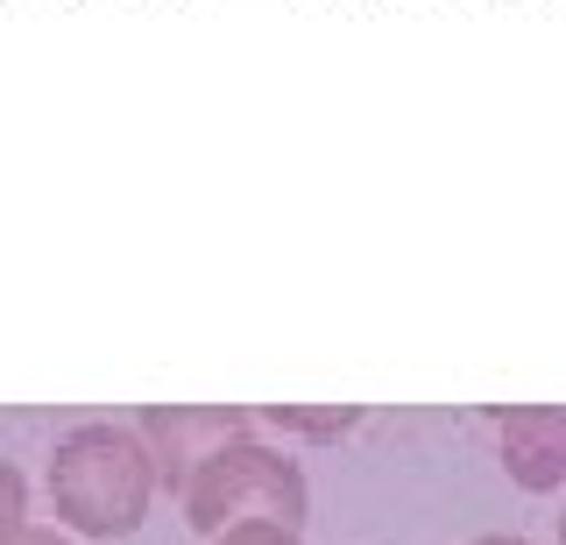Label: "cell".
<instances>
[{
  "label": "cell",
  "mask_w": 566,
  "mask_h": 545,
  "mask_svg": "<svg viewBox=\"0 0 566 545\" xmlns=\"http://www.w3.org/2000/svg\"><path fill=\"white\" fill-rule=\"evenodd\" d=\"M156 489H164V474H156V453L142 447L135 426L93 418V426H71L57 439V453H50V503L78 538L142 532Z\"/></svg>",
  "instance_id": "6da1fadb"
},
{
  "label": "cell",
  "mask_w": 566,
  "mask_h": 545,
  "mask_svg": "<svg viewBox=\"0 0 566 545\" xmlns=\"http://www.w3.org/2000/svg\"><path fill=\"white\" fill-rule=\"evenodd\" d=\"M170 496L185 503V524L206 538L234 532V524H283V532H297L312 510V482L283 447H270L255 432H227L220 447H206L185 468V482Z\"/></svg>",
  "instance_id": "7a4b0ae2"
},
{
  "label": "cell",
  "mask_w": 566,
  "mask_h": 545,
  "mask_svg": "<svg viewBox=\"0 0 566 545\" xmlns=\"http://www.w3.org/2000/svg\"><path fill=\"white\" fill-rule=\"evenodd\" d=\"M262 418L255 411H241V403H149L142 411V447L156 453V474L177 489L185 482V468L199 461L206 447H220L227 432H255Z\"/></svg>",
  "instance_id": "3957f363"
},
{
  "label": "cell",
  "mask_w": 566,
  "mask_h": 545,
  "mask_svg": "<svg viewBox=\"0 0 566 545\" xmlns=\"http://www.w3.org/2000/svg\"><path fill=\"white\" fill-rule=\"evenodd\" d=\"M495 447L517 489H566V403H503Z\"/></svg>",
  "instance_id": "277c9868"
},
{
  "label": "cell",
  "mask_w": 566,
  "mask_h": 545,
  "mask_svg": "<svg viewBox=\"0 0 566 545\" xmlns=\"http://www.w3.org/2000/svg\"><path fill=\"white\" fill-rule=\"evenodd\" d=\"M262 426H283V432H312V439H333L347 426H361V411L354 403H333V411H305V403H262Z\"/></svg>",
  "instance_id": "5b68a950"
},
{
  "label": "cell",
  "mask_w": 566,
  "mask_h": 545,
  "mask_svg": "<svg viewBox=\"0 0 566 545\" xmlns=\"http://www.w3.org/2000/svg\"><path fill=\"white\" fill-rule=\"evenodd\" d=\"M29 532V482L14 461H0V545H14Z\"/></svg>",
  "instance_id": "8992f818"
},
{
  "label": "cell",
  "mask_w": 566,
  "mask_h": 545,
  "mask_svg": "<svg viewBox=\"0 0 566 545\" xmlns=\"http://www.w3.org/2000/svg\"><path fill=\"white\" fill-rule=\"evenodd\" d=\"M212 545H305V538L283 532V524H234V532H220Z\"/></svg>",
  "instance_id": "52a82bcc"
},
{
  "label": "cell",
  "mask_w": 566,
  "mask_h": 545,
  "mask_svg": "<svg viewBox=\"0 0 566 545\" xmlns=\"http://www.w3.org/2000/svg\"><path fill=\"white\" fill-rule=\"evenodd\" d=\"M14 545H71V538H64V532H43V524H29V532L14 538Z\"/></svg>",
  "instance_id": "ba28073f"
},
{
  "label": "cell",
  "mask_w": 566,
  "mask_h": 545,
  "mask_svg": "<svg viewBox=\"0 0 566 545\" xmlns=\"http://www.w3.org/2000/svg\"><path fill=\"white\" fill-rule=\"evenodd\" d=\"M468 545H531V538H517V532H489V538H468Z\"/></svg>",
  "instance_id": "9c48e42d"
},
{
  "label": "cell",
  "mask_w": 566,
  "mask_h": 545,
  "mask_svg": "<svg viewBox=\"0 0 566 545\" xmlns=\"http://www.w3.org/2000/svg\"><path fill=\"white\" fill-rule=\"evenodd\" d=\"M559 545H566V517H559Z\"/></svg>",
  "instance_id": "30bf717a"
}]
</instances>
